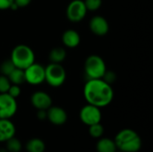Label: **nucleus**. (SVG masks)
Returning a JSON list of instances; mask_svg holds the SVG:
<instances>
[{
    "mask_svg": "<svg viewBox=\"0 0 153 152\" xmlns=\"http://www.w3.org/2000/svg\"><path fill=\"white\" fill-rule=\"evenodd\" d=\"M96 150L98 152H117V148L116 146V143L114 140L107 138V137H101L98 141L96 144Z\"/></svg>",
    "mask_w": 153,
    "mask_h": 152,
    "instance_id": "2eb2a0df",
    "label": "nucleus"
},
{
    "mask_svg": "<svg viewBox=\"0 0 153 152\" xmlns=\"http://www.w3.org/2000/svg\"><path fill=\"white\" fill-rule=\"evenodd\" d=\"M30 103L37 110H47L52 106V99L47 92L38 90L31 95Z\"/></svg>",
    "mask_w": 153,
    "mask_h": 152,
    "instance_id": "9d476101",
    "label": "nucleus"
},
{
    "mask_svg": "<svg viewBox=\"0 0 153 152\" xmlns=\"http://www.w3.org/2000/svg\"><path fill=\"white\" fill-rule=\"evenodd\" d=\"M79 117L80 120L87 126L100 123L101 118H102V114L100 111V108L88 104L85 105L84 107L82 108L79 113Z\"/></svg>",
    "mask_w": 153,
    "mask_h": 152,
    "instance_id": "423d86ee",
    "label": "nucleus"
},
{
    "mask_svg": "<svg viewBox=\"0 0 153 152\" xmlns=\"http://www.w3.org/2000/svg\"><path fill=\"white\" fill-rule=\"evenodd\" d=\"M15 68L14 65L13 64V62L11 61V59L9 60H5L4 61L1 65H0V73L1 74L3 75H5V76H8L11 72Z\"/></svg>",
    "mask_w": 153,
    "mask_h": 152,
    "instance_id": "412c9836",
    "label": "nucleus"
},
{
    "mask_svg": "<svg viewBox=\"0 0 153 152\" xmlns=\"http://www.w3.org/2000/svg\"><path fill=\"white\" fill-rule=\"evenodd\" d=\"M21 92H22V90L20 88V85H16V84H11L7 91V93L14 99H17L21 95Z\"/></svg>",
    "mask_w": 153,
    "mask_h": 152,
    "instance_id": "b1692460",
    "label": "nucleus"
},
{
    "mask_svg": "<svg viewBox=\"0 0 153 152\" xmlns=\"http://www.w3.org/2000/svg\"><path fill=\"white\" fill-rule=\"evenodd\" d=\"M104 131H105L104 127L100 123L89 126V133L92 138H95V139L101 138L104 134Z\"/></svg>",
    "mask_w": 153,
    "mask_h": 152,
    "instance_id": "aec40b11",
    "label": "nucleus"
},
{
    "mask_svg": "<svg viewBox=\"0 0 153 152\" xmlns=\"http://www.w3.org/2000/svg\"><path fill=\"white\" fill-rule=\"evenodd\" d=\"M62 41L65 47L69 48H74L79 46L81 42V37L79 33L74 30H66L62 36Z\"/></svg>",
    "mask_w": 153,
    "mask_h": 152,
    "instance_id": "4468645a",
    "label": "nucleus"
},
{
    "mask_svg": "<svg viewBox=\"0 0 153 152\" xmlns=\"http://www.w3.org/2000/svg\"><path fill=\"white\" fill-rule=\"evenodd\" d=\"M6 143V151L7 152H20L22 149V144L20 142L19 139L13 137L11 139H9L7 142H5Z\"/></svg>",
    "mask_w": 153,
    "mask_h": 152,
    "instance_id": "6ab92c4d",
    "label": "nucleus"
},
{
    "mask_svg": "<svg viewBox=\"0 0 153 152\" xmlns=\"http://www.w3.org/2000/svg\"><path fill=\"white\" fill-rule=\"evenodd\" d=\"M87 9L82 0H73L66 8V17L73 22H78L84 19Z\"/></svg>",
    "mask_w": 153,
    "mask_h": 152,
    "instance_id": "1a4fd4ad",
    "label": "nucleus"
},
{
    "mask_svg": "<svg viewBox=\"0 0 153 152\" xmlns=\"http://www.w3.org/2000/svg\"><path fill=\"white\" fill-rule=\"evenodd\" d=\"M66 79V73L61 64L50 63L45 67V81L54 88L60 87Z\"/></svg>",
    "mask_w": 153,
    "mask_h": 152,
    "instance_id": "39448f33",
    "label": "nucleus"
},
{
    "mask_svg": "<svg viewBox=\"0 0 153 152\" xmlns=\"http://www.w3.org/2000/svg\"><path fill=\"white\" fill-rule=\"evenodd\" d=\"M66 57V51L63 47H55L49 53V60L51 63L61 64Z\"/></svg>",
    "mask_w": 153,
    "mask_h": 152,
    "instance_id": "f3484780",
    "label": "nucleus"
},
{
    "mask_svg": "<svg viewBox=\"0 0 153 152\" xmlns=\"http://www.w3.org/2000/svg\"><path fill=\"white\" fill-rule=\"evenodd\" d=\"M66 111L57 106H51L47 109V119L54 125H63L67 121Z\"/></svg>",
    "mask_w": 153,
    "mask_h": 152,
    "instance_id": "9b49d317",
    "label": "nucleus"
},
{
    "mask_svg": "<svg viewBox=\"0 0 153 152\" xmlns=\"http://www.w3.org/2000/svg\"><path fill=\"white\" fill-rule=\"evenodd\" d=\"M37 117H38V119H39L41 121L47 119V110H38Z\"/></svg>",
    "mask_w": 153,
    "mask_h": 152,
    "instance_id": "bb28decb",
    "label": "nucleus"
},
{
    "mask_svg": "<svg viewBox=\"0 0 153 152\" xmlns=\"http://www.w3.org/2000/svg\"><path fill=\"white\" fill-rule=\"evenodd\" d=\"M25 82L31 85H39L45 82V67L37 63L31 64L24 69Z\"/></svg>",
    "mask_w": 153,
    "mask_h": 152,
    "instance_id": "6e6552de",
    "label": "nucleus"
},
{
    "mask_svg": "<svg viewBox=\"0 0 153 152\" xmlns=\"http://www.w3.org/2000/svg\"><path fill=\"white\" fill-rule=\"evenodd\" d=\"M83 96L88 104L101 108L112 102L114 90L103 79H89L83 87Z\"/></svg>",
    "mask_w": 153,
    "mask_h": 152,
    "instance_id": "f257e3e1",
    "label": "nucleus"
},
{
    "mask_svg": "<svg viewBox=\"0 0 153 152\" xmlns=\"http://www.w3.org/2000/svg\"><path fill=\"white\" fill-rule=\"evenodd\" d=\"M13 4V0H0V10L10 9Z\"/></svg>",
    "mask_w": 153,
    "mask_h": 152,
    "instance_id": "393cba45",
    "label": "nucleus"
},
{
    "mask_svg": "<svg viewBox=\"0 0 153 152\" xmlns=\"http://www.w3.org/2000/svg\"><path fill=\"white\" fill-rule=\"evenodd\" d=\"M31 0H13V3L18 6V8L20 7H25L27 5H29L30 4Z\"/></svg>",
    "mask_w": 153,
    "mask_h": 152,
    "instance_id": "a878e982",
    "label": "nucleus"
},
{
    "mask_svg": "<svg viewBox=\"0 0 153 152\" xmlns=\"http://www.w3.org/2000/svg\"><path fill=\"white\" fill-rule=\"evenodd\" d=\"M18 105L16 99L7 92L0 93V119H11L17 112Z\"/></svg>",
    "mask_w": 153,
    "mask_h": 152,
    "instance_id": "0eeeda50",
    "label": "nucleus"
},
{
    "mask_svg": "<svg viewBox=\"0 0 153 152\" xmlns=\"http://www.w3.org/2000/svg\"><path fill=\"white\" fill-rule=\"evenodd\" d=\"M11 82L5 75H0V93H6L11 86Z\"/></svg>",
    "mask_w": 153,
    "mask_h": 152,
    "instance_id": "5701e85b",
    "label": "nucleus"
},
{
    "mask_svg": "<svg viewBox=\"0 0 153 152\" xmlns=\"http://www.w3.org/2000/svg\"><path fill=\"white\" fill-rule=\"evenodd\" d=\"M16 128L10 119H0V142H5L14 137Z\"/></svg>",
    "mask_w": 153,
    "mask_h": 152,
    "instance_id": "ddd939ff",
    "label": "nucleus"
},
{
    "mask_svg": "<svg viewBox=\"0 0 153 152\" xmlns=\"http://www.w3.org/2000/svg\"><path fill=\"white\" fill-rule=\"evenodd\" d=\"M114 142L120 152H138L142 148L140 135L132 129H123L115 136Z\"/></svg>",
    "mask_w": 153,
    "mask_h": 152,
    "instance_id": "f03ea898",
    "label": "nucleus"
},
{
    "mask_svg": "<svg viewBox=\"0 0 153 152\" xmlns=\"http://www.w3.org/2000/svg\"><path fill=\"white\" fill-rule=\"evenodd\" d=\"M84 72L89 79H102L107 72L105 61L98 55L88 56L84 63Z\"/></svg>",
    "mask_w": 153,
    "mask_h": 152,
    "instance_id": "20e7f679",
    "label": "nucleus"
},
{
    "mask_svg": "<svg viewBox=\"0 0 153 152\" xmlns=\"http://www.w3.org/2000/svg\"><path fill=\"white\" fill-rule=\"evenodd\" d=\"M89 26L91 32L97 36H105L109 30V24L108 21L100 15L93 16L90 21Z\"/></svg>",
    "mask_w": 153,
    "mask_h": 152,
    "instance_id": "f8f14e48",
    "label": "nucleus"
},
{
    "mask_svg": "<svg viewBox=\"0 0 153 152\" xmlns=\"http://www.w3.org/2000/svg\"><path fill=\"white\" fill-rule=\"evenodd\" d=\"M10 59L15 67L24 70L35 62V54L29 46L21 44L13 49Z\"/></svg>",
    "mask_w": 153,
    "mask_h": 152,
    "instance_id": "7ed1b4c3",
    "label": "nucleus"
},
{
    "mask_svg": "<svg viewBox=\"0 0 153 152\" xmlns=\"http://www.w3.org/2000/svg\"><path fill=\"white\" fill-rule=\"evenodd\" d=\"M84 4L86 6L87 11H97L102 4V0H84Z\"/></svg>",
    "mask_w": 153,
    "mask_h": 152,
    "instance_id": "4be33fe9",
    "label": "nucleus"
},
{
    "mask_svg": "<svg viewBox=\"0 0 153 152\" xmlns=\"http://www.w3.org/2000/svg\"><path fill=\"white\" fill-rule=\"evenodd\" d=\"M7 77H8V79L12 84L21 85L23 82H25L24 70L17 68V67H15Z\"/></svg>",
    "mask_w": 153,
    "mask_h": 152,
    "instance_id": "a211bd4d",
    "label": "nucleus"
},
{
    "mask_svg": "<svg viewBox=\"0 0 153 152\" xmlns=\"http://www.w3.org/2000/svg\"><path fill=\"white\" fill-rule=\"evenodd\" d=\"M25 149L27 152H44L46 151V144L39 138H32L27 142Z\"/></svg>",
    "mask_w": 153,
    "mask_h": 152,
    "instance_id": "dca6fc26",
    "label": "nucleus"
}]
</instances>
